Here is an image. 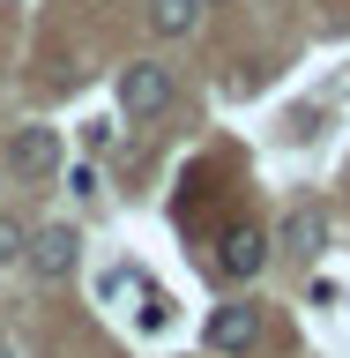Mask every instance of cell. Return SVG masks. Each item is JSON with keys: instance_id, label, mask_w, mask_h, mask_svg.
Segmentation results:
<instances>
[{"instance_id": "ba28073f", "label": "cell", "mask_w": 350, "mask_h": 358, "mask_svg": "<svg viewBox=\"0 0 350 358\" xmlns=\"http://www.w3.org/2000/svg\"><path fill=\"white\" fill-rule=\"evenodd\" d=\"M22 254H30V231H22V224L0 209V268H8V262H22Z\"/></svg>"}, {"instance_id": "7a4b0ae2", "label": "cell", "mask_w": 350, "mask_h": 358, "mask_svg": "<svg viewBox=\"0 0 350 358\" xmlns=\"http://www.w3.org/2000/svg\"><path fill=\"white\" fill-rule=\"evenodd\" d=\"M209 351H224V358H239V351H254L261 343V306H246V299H231V306H217L209 313Z\"/></svg>"}, {"instance_id": "30bf717a", "label": "cell", "mask_w": 350, "mask_h": 358, "mask_svg": "<svg viewBox=\"0 0 350 358\" xmlns=\"http://www.w3.org/2000/svg\"><path fill=\"white\" fill-rule=\"evenodd\" d=\"M201 8H217V0H201Z\"/></svg>"}, {"instance_id": "9c48e42d", "label": "cell", "mask_w": 350, "mask_h": 358, "mask_svg": "<svg viewBox=\"0 0 350 358\" xmlns=\"http://www.w3.org/2000/svg\"><path fill=\"white\" fill-rule=\"evenodd\" d=\"M82 142H89V150H112V142H119V127H112V120H89Z\"/></svg>"}, {"instance_id": "52a82bcc", "label": "cell", "mask_w": 350, "mask_h": 358, "mask_svg": "<svg viewBox=\"0 0 350 358\" xmlns=\"http://www.w3.org/2000/svg\"><path fill=\"white\" fill-rule=\"evenodd\" d=\"M150 22L164 30V38H187L201 22V0H150Z\"/></svg>"}, {"instance_id": "6da1fadb", "label": "cell", "mask_w": 350, "mask_h": 358, "mask_svg": "<svg viewBox=\"0 0 350 358\" xmlns=\"http://www.w3.org/2000/svg\"><path fill=\"white\" fill-rule=\"evenodd\" d=\"M172 97H179V83H172V67H164V60H134L127 75H119V105H127L134 120H156Z\"/></svg>"}, {"instance_id": "3957f363", "label": "cell", "mask_w": 350, "mask_h": 358, "mask_svg": "<svg viewBox=\"0 0 350 358\" xmlns=\"http://www.w3.org/2000/svg\"><path fill=\"white\" fill-rule=\"evenodd\" d=\"M8 164H15V179H52L60 172V134L52 127H15L8 134Z\"/></svg>"}, {"instance_id": "5b68a950", "label": "cell", "mask_w": 350, "mask_h": 358, "mask_svg": "<svg viewBox=\"0 0 350 358\" xmlns=\"http://www.w3.org/2000/svg\"><path fill=\"white\" fill-rule=\"evenodd\" d=\"M217 262H224V276H261L268 268V231L261 224H231V239L217 246Z\"/></svg>"}, {"instance_id": "277c9868", "label": "cell", "mask_w": 350, "mask_h": 358, "mask_svg": "<svg viewBox=\"0 0 350 358\" xmlns=\"http://www.w3.org/2000/svg\"><path fill=\"white\" fill-rule=\"evenodd\" d=\"M75 254H82V239H75L67 224H45V231H30V268H38L45 284L75 276Z\"/></svg>"}, {"instance_id": "8992f818", "label": "cell", "mask_w": 350, "mask_h": 358, "mask_svg": "<svg viewBox=\"0 0 350 358\" xmlns=\"http://www.w3.org/2000/svg\"><path fill=\"white\" fill-rule=\"evenodd\" d=\"M321 246H328V217H321V209H291V217H284V254L313 262Z\"/></svg>"}]
</instances>
